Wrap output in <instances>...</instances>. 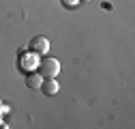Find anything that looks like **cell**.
Instances as JSON below:
<instances>
[{"mask_svg": "<svg viewBox=\"0 0 135 129\" xmlns=\"http://www.w3.org/2000/svg\"><path fill=\"white\" fill-rule=\"evenodd\" d=\"M39 62H41V58H39V54H37V52H32V50H28V52H20V58H17V67H20L24 73L37 71Z\"/></svg>", "mask_w": 135, "mask_h": 129, "instance_id": "obj_1", "label": "cell"}, {"mask_svg": "<svg viewBox=\"0 0 135 129\" xmlns=\"http://www.w3.org/2000/svg\"><path fill=\"white\" fill-rule=\"evenodd\" d=\"M39 73L43 75V77H56L58 73H60V62L56 60V58H41V62H39Z\"/></svg>", "mask_w": 135, "mask_h": 129, "instance_id": "obj_2", "label": "cell"}, {"mask_svg": "<svg viewBox=\"0 0 135 129\" xmlns=\"http://www.w3.org/2000/svg\"><path fill=\"white\" fill-rule=\"evenodd\" d=\"M30 50L37 52L39 56H45L49 52V41L45 37H35V39H30Z\"/></svg>", "mask_w": 135, "mask_h": 129, "instance_id": "obj_3", "label": "cell"}, {"mask_svg": "<svg viewBox=\"0 0 135 129\" xmlns=\"http://www.w3.org/2000/svg\"><path fill=\"white\" fill-rule=\"evenodd\" d=\"M39 90H43L47 97H54L58 90H60V86H58V82H56V77H43V82H41V88Z\"/></svg>", "mask_w": 135, "mask_h": 129, "instance_id": "obj_4", "label": "cell"}, {"mask_svg": "<svg viewBox=\"0 0 135 129\" xmlns=\"http://www.w3.org/2000/svg\"><path fill=\"white\" fill-rule=\"evenodd\" d=\"M41 82H43V75H41V73H37V71L26 73V86H28V88L39 90V88H41Z\"/></svg>", "mask_w": 135, "mask_h": 129, "instance_id": "obj_5", "label": "cell"}, {"mask_svg": "<svg viewBox=\"0 0 135 129\" xmlns=\"http://www.w3.org/2000/svg\"><path fill=\"white\" fill-rule=\"evenodd\" d=\"M62 4H64L66 9H71V7H77V4H79V0H62Z\"/></svg>", "mask_w": 135, "mask_h": 129, "instance_id": "obj_6", "label": "cell"}, {"mask_svg": "<svg viewBox=\"0 0 135 129\" xmlns=\"http://www.w3.org/2000/svg\"><path fill=\"white\" fill-rule=\"evenodd\" d=\"M79 2H81V0H79Z\"/></svg>", "mask_w": 135, "mask_h": 129, "instance_id": "obj_7", "label": "cell"}]
</instances>
